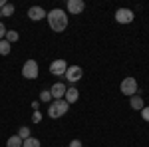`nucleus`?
<instances>
[{
	"mask_svg": "<svg viewBox=\"0 0 149 147\" xmlns=\"http://www.w3.org/2000/svg\"><path fill=\"white\" fill-rule=\"evenodd\" d=\"M48 24L52 28V32H64L68 28V14L62 10V8H54V10L48 12Z\"/></svg>",
	"mask_w": 149,
	"mask_h": 147,
	"instance_id": "f257e3e1",
	"label": "nucleus"
},
{
	"mask_svg": "<svg viewBox=\"0 0 149 147\" xmlns=\"http://www.w3.org/2000/svg\"><path fill=\"white\" fill-rule=\"evenodd\" d=\"M70 109V103L66 100H54V102L48 105V117L52 119H58L62 115H66V111Z\"/></svg>",
	"mask_w": 149,
	"mask_h": 147,
	"instance_id": "f03ea898",
	"label": "nucleus"
},
{
	"mask_svg": "<svg viewBox=\"0 0 149 147\" xmlns=\"http://www.w3.org/2000/svg\"><path fill=\"white\" fill-rule=\"evenodd\" d=\"M119 90H121V93L123 95H135L139 91L137 88V79L131 78V76H127L125 79H121V84H119Z\"/></svg>",
	"mask_w": 149,
	"mask_h": 147,
	"instance_id": "7ed1b4c3",
	"label": "nucleus"
},
{
	"mask_svg": "<svg viewBox=\"0 0 149 147\" xmlns=\"http://www.w3.org/2000/svg\"><path fill=\"white\" fill-rule=\"evenodd\" d=\"M40 74V68H38V62L36 60H26L22 66V76L26 79H36Z\"/></svg>",
	"mask_w": 149,
	"mask_h": 147,
	"instance_id": "20e7f679",
	"label": "nucleus"
},
{
	"mask_svg": "<svg viewBox=\"0 0 149 147\" xmlns=\"http://www.w3.org/2000/svg\"><path fill=\"white\" fill-rule=\"evenodd\" d=\"M133 18H135V14H133V10H129V8H117L115 10V20L119 24H131Z\"/></svg>",
	"mask_w": 149,
	"mask_h": 147,
	"instance_id": "39448f33",
	"label": "nucleus"
},
{
	"mask_svg": "<svg viewBox=\"0 0 149 147\" xmlns=\"http://www.w3.org/2000/svg\"><path fill=\"white\" fill-rule=\"evenodd\" d=\"M66 79H68L70 84H76V82H80L81 76H84V70L80 68V66H68V70H66Z\"/></svg>",
	"mask_w": 149,
	"mask_h": 147,
	"instance_id": "423d86ee",
	"label": "nucleus"
},
{
	"mask_svg": "<svg viewBox=\"0 0 149 147\" xmlns=\"http://www.w3.org/2000/svg\"><path fill=\"white\" fill-rule=\"evenodd\" d=\"M66 70H68V62L66 60H54L52 64H50V74L52 76H64L66 74Z\"/></svg>",
	"mask_w": 149,
	"mask_h": 147,
	"instance_id": "0eeeda50",
	"label": "nucleus"
},
{
	"mask_svg": "<svg viewBox=\"0 0 149 147\" xmlns=\"http://www.w3.org/2000/svg\"><path fill=\"white\" fill-rule=\"evenodd\" d=\"M48 12L42 8V6H32V8H28V18L30 20H34V22H38V20H42V18H46Z\"/></svg>",
	"mask_w": 149,
	"mask_h": 147,
	"instance_id": "6e6552de",
	"label": "nucleus"
},
{
	"mask_svg": "<svg viewBox=\"0 0 149 147\" xmlns=\"http://www.w3.org/2000/svg\"><path fill=\"white\" fill-rule=\"evenodd\" d=\"M66 86H64V82H56L54 86H52V90H50V93H52V98L54 100H64V95H66Z\"/></svg>",
	"mask_w": 149,
	"mask_h": 147,
	"instance_id": "1a4fd4ad",
	"label": "nucleus"
},
{
	"mask_svg": "<svg viewBox=\"0 0 149 147\" xmlns=\"http://www.w3.org/2000/svg\"><path fill=\"white\" fill-rule=\"evenodd\" d=\"M66 8H68L70 14H81L84 8H86V4H84V0H68Z\"/></svg>",
	"mask_w": 149,
	"mask_h": 147,
	"instance_id": "9d476101",
	"label": "nucleus"
},
{
	"mask_svg": "<svg viewBox=\"0 0 149 147\" xmlns=\"http://www.w3.org/2000/svg\"><path fill=\"white\" fill-rule=\"evenodd\" d=\"M78 98H80V91L76 90V88H68V90H66L64 100H66L68 103H76V102H78Z\"/></svg>",
	"mask_w": 149,
	"mask_h": 147,
	"instance_id": "9b49d317",
	"label": "nucleus"
},
{
	"mask_svg": "<svg viewBox=\"0 0 149 147\" xmlns=\"http://www.w3.org/2000/svg\"><path fill=\"white\" fill-rule=\"evenodd\" d=\"M129 105H131L135 111H141V109H143V98H141V95H137V93H135V95H131Z\"/></svg>",
	"mask_w": 149,
	"mask_h": 147,
	"instance_id": "f8f14e48",
	"label": "nucleus"
},
{
	"mask_svg": "<svg viewBox=\"0 0 149 147\" xmlns=\"http://www.w3.org/2000/svg\"><path fill=\"white\" fill-rule=\"evenodd\" d=\"M6 147H22V139L18 135H10L6 141Z\"/></svg>",
	"mask_w": 149,
	"mask_h": 147,
	"instance_id": "ddd939ff",
	"label": "nucleus"
},
{
	"mask_svg": "<svg viewBox=\"0 0 149 147\" xmlns=\"http://www.w3.org/2000/svg\"><path fill=\"white\" fill-rule=\"evenodd\" d=\"M2 16H4V18H10L12 14H14V4H10V2H6V4H4V6H2Z\"/></svg>",
	"mask_w": 149,
	"mask_h": 147,
	"instance_id": "4468645a",
	"label": "nucleus"
},
{
	"mask_svg": "<svg viewBox=\"0 0 149 147\" xmlns=\"http://www.w3.org/2000/svg\"><path fill=\"white\" fill-rule=\"evenodd\" d=\"M18 38H20V34H18L16 30H8V32H6V38H4V40H6L8 44H14V42H18Z\"/></svg>",
	"mask_w": 149,
	"mask_h": 147,
	"instance_id": "2eb2a0df",
	"label": "nucleus"
},
{
	"mask_svg": "<svg viewBox=\"0 0 149 147\" xmlns=\"http://www.w3.org/2000/svg\"><path fill=\"white\" fill-rule=\"evenodd\" d=\"M12 44H8V42H6V40H0V56H8V54H10V48Z\"/></svg>",
	"mask_w": 149,
	"mask_h": 147,
	"instance_id": "dca6fc26",
	"label": "nucleus"
},
{
	"mask_svg": "<svg viewBox=\"0 0 149 147\" xmlns=\"http://www.w3.org/2000/svg\"><path fill=\"white\" fill-rule=\"evenodd\" d=\"M22 147H40V139H36V137H28V139H24V141H22Z\"/></svg>",
	"mask_w": 149,
	"mask_h": 147,
	"instance_id": "f3484780",
	"label": "nucleus"
},
{
	"mask_svg": "<svg viewBox=\"0 0 149 147\" xmlns=\"http://www.w3.org/2000/svg\"><path fill=\"white\" fill-rule=\"evenodd\" d=\"M18 137H20V139H28V137H32V133H30V127H26V125H22V127H20V129H18Z\"/></svg>",
	"mask_w": 149,
	"mask_h": 147,
	"instance_id": "a211bd4d",
	"label": "nucleus"
},
{
	"mask_svg": "<svg viewBox=\"0 0 149 147\" xmlns=\"http://www.w3.org/2000/svg\"><path fill=\"white\" fill-rule=\"evenodd\" d=\"M40 102L42 103H52V93H50V91L48 90H44V91H40Z\"/></svg>",
	"mask_w": 149,
	"mask_h": 147,
	"instance_id": "6ab92c4d",
	"label": "nucleus"
},
{
	"mask_svg": "<svg viewBox=\"0 0 149 147\" xmlns=\"http://www.w3.org/2000/svg\"><path fill=\"white\" fill-rule=\"evenodd\" d=\"M141 117H143V121H149V105H143V109H141Z\"/></svg>",
	"mask_w": 149,
	"mask_h": 147,
	"instance_id": "aec40b11",
	"label": "nucleus"
},
{
	"mask_svg": "<svg viewBox=\"0 0 149 147\" xmlns=\"http://www.w3.org/2000/svg\"><path fill=\"white\" fill-rule=\"evenodd\" d=\"M6 32H8V30H6V26L0 22V40H4V38H6Z\"/></svg>",
	"mask_w": 149,
	"mask_h": 147,
	"instance_id": "412c9836",
	"label": "nucleus"
},
{
	"mask_svg": "<svg viewBox=\"0 0 149 147\" xmlns=\"http://www.w3.org/2000/svg\"><path fill=\"white\" fill-rule=\"evenodd\" d=\"M70 147H81V141L80 139H72L70 141Z\"/></svg>",
	"mask_w": 149,
	"mask_h": 147,
	"instance_id": "4be33fe9",
	"label": "nucleus"
},
{
	"mask_svg": "<svg viewBox=\"0 0 149 147\" xmlns=\"http://www.w3.org/2000/svg\"><path fill=\"white\" fill-rule=\"evenodd\" d=\"M40 119H42V113H40V111H36V113H34V121H36V123H38Z\"/></svg>",
	"mask_w": 149,
	"mask_h": 147,
	"instance_id": "5701e85b",
	"label": "nucleus"
},
{
	"mask_svg": "<svg viewBox=\"0 0 149 147\" xmlns=\"http://www.w3.org/2000/svg\"><path fill=\"white\" fill-rule=\"evenodd\" d=\"M0 16H2V12H0Z\"/></svg>",
	"mask_w": 149,
	"mask_h": 147,
	"instance_id": "b1692460",
	"label": "nucleus"
}]
</instances>
